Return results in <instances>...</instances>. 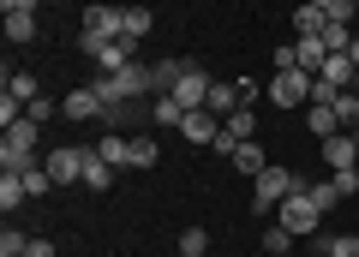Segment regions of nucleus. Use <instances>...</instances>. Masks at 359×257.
Here are the masks:
<instances>
[{
  "label": "nucleus",
  "mask_w": 359,
  "mask_h": 257,
  "mask_svg": "<svg viewBox=\"0 0 359 257\" xmlns=\"http://www.w3.org/2000/svg\"><path fill=\"white\" fill-rule=\"evenodd\" d=\"M330 108H335V120H341V132H353V126H359V90H341Z\"/></svg>",
  "instance_id": "27"
},
{
  "label": "nucleus",
  "mask_w": 359,
  "mask_h": 257,
  "mask_svg": "<svg viewBox=\"0 0 359 257\" xmlns=\"http://www.w3.org/2000/svg\"><path fill=\"white\" fill-rule=\"evenodd\" d=\"M84 186L90 192H108V186H114V167H108L96 150H90V162H84Z\"/></svg>",
  "instance_id": "22"
},
{
  "label": "nucleus",
  "mask_w": 359,
  "mask_h": 257,
  "mask_svg": "<svg viewBox=\"0 0 359 257\" xmlns=\"http://www.w3.org/2000/svg\"><path fill=\"white\" fill-rule=\"evenodd\" d=\"M276 221H282L294 239H306V233H318V221H323V209H318V197L306 192V186H294V192L276 204Z\"/></svg>",
  "instance_id": "3"
},
{
  "label": "nucleus",
  "mask_w": 359,
  "mask_h": 257,
  "mask_svg": "<svg viewBox=\"0 0 359 257\" xmlns=\"http://www.w3.org/2000/svg\"><path fill=\"white\" fill-rule=\"evenodd\" d=\"M90 90L102 96V108H120V102H138V96H156V78H150V66H120V72H96V84Z\"/></svg>",
  "instance_id": "1"
},
{
  "label": "nucleus",
  "mask_w": 359,
  "mask_h": 257,
  "mask_svg": "<svg viewBox=\"0 0 359 257\" xmlns=\"http://www.w3.org/2000/svg\"><path fill=\"white\" fill-rule=\"evenodd\" d=\"M78 25H84L90 36H126V6H108V0H90Z\"/></svg>",
  "instance_id": "9"
},
{
  "label": "nucleus",
  "mask_w": 359,
  "mask_h": 257,
  "mask_svg": "<svg viewBox=\"0 0 359 257\" xmlns=\"http://www.w3.org/2000/svg\"><path fill=\"white\" fill-rule=\"evenodd\" d=\"M25 257H54V239H42V233H30V245H25Z\"/></svg>",
  "instance_id": "35"
},
{
  "label": "nucleus",
  "mask_w": 359,
  "mask_h": 257,
  "mask_svg": "<svg viewBox=\"0 0 359 257\" xmlns=\"http://www.w3.org/2000/svg\"><path fill=\"white\" fill-rule=\"evenodd\" d=\"M210 114H216V120H228V114H240V108H252V102H245V90H240V78H233V84H210Z\"/></svg>",
  "instance_id": "13"
},
{
  "label": "nucleus",
  "mask_w": 359,
  "mask_h": 257,
  "mask_svg": "<svg viewBox=\"0 0 359 257\" xmlns=\"http://www.w3.org/2000/svg\"><path fill=\"white\" fill-rule=\"evenodd\" d=\"M264 251H269V257H287V251H294V233H287L282 221H276V228H264Z\"/></svg>",
  "instance_id": "29"
},
{
  "label": "nucleus",
  "mask_w": 359,
  "mask_h": 257,
  "mask_svg": "<svg viewBox=\"0 0 359 257\" xmlns=\"http://www.w3.org/2000/svg\"><path fill=\"white\" fill-rule=\"evenodd\" d=\"M294 30H299V36H323V30H330V13H323V6H306V0H299Z\"/></svg>",
  "instance_id": "19"
},
{
  "label": "nucleus",
  "mask_w": 359,
  "mask_h": 257,
  "mask_svg": "<svg viewBox=\"0 0 359 257\" xmlns=\"http://www.w3.org/2000/svg\"><path fill=\"white\" fill-rule=\"evenodd\" d=\"M78 48L102 66V72H120V66L138 60V42H132V36H90V30H84V36H78Z\"/></svg>",
  "instance_id": "4"
},
{
  "label": "nucleus",
  "mask_w": 359,
  "mask_h": 257,
  "mask_svg": "<svg viewBox=\"0 0 359 257\" xmlns=\"http://www.w3.org/2000/svg\"><path fill=\"white\" fill-rule=\"evenodd\" d=\"M306 132H318V144H323V138H335V132H341L335 108H330V102H306Z\"/></svg>",
  "instance_id": "15"
},
{
  "label": "nucleus",
  "mask_w": 359,
  "mask_h": 257,
  "mask_svg": "<svg viewBox=\"0 0 359 257\" xmlns=\"http://www.w3.org/2000/svg\"><path fill=\"white\" fill-rule=\"evenodd\" d=\"M323 257H359V233H335V239H323Z\"/></svg>",
  "instance_id": "33"
},
{
  "label": "nucleus",
  "mask_w": 359,
  "mask_h": 257,
  "mask_svg": "<svg viewBox=\"0 0 359 257\" xmlns=\"http://www.w3.org/2000/svg\"><path fill=\"white\" fill-rule=\"evenodd\" d=\"M150 30H156V13H150V6H126V36L144 42Z\"/></svg>",
  "instance_id": "26"
},
{
  "label": "nucleus",
  "mask_w": 359,
  "mask_h": 257,
  "mask_svg": "<svg viewBox=\"0 0 359 257\" xmlns=\"http://www.w3.org/2000/svg\"><path fill=\"white\" fill-rule=\"evenodd\" d=\"M84 162H90V150L84 144H60V150L48 155V174H54V186H84Z\"/></svg>",
  "instance_id": "7"
},
{
  "label": "nucleus",
  "mask_w": 359,
  "mask_h": 257,
  "mask_svg": "<svg viewBox=\"0 0 359 257\" xmlns=\"http://www.w3.org/2000/svg\"><path fill=\"white\" fill-rule=\"evenodd\" d=\"M222 132H228L233 144H245V138H257V120H252V108H240V114H228V120H222Z\"/></svg>",
  "instance_id": "25"
},
{
  "label": "nucleus",
  "mask_w": 359,
  "mask_h": 257,
  "mask_svg": "<svg viewBox=\"0 0 359 257\" xmlns=\"http://www.w3.org/2000/svg\"><path fill=\"white\" fill-rule=\"evenodd\" d=\"M347 60H353V72H359V30H353V48H347Z\"/></svg>",
  "instance_id": "37"
},
{
  "label": "nucleus",
  "mask_w": 359,
  "mask_h": 257,
  "mask_svg": "<svg viewBox=\"0 0 359 257\" xmlns=\"http://www.w3.org/2000/svg\"><path fill=\"white\" fill-rule=\"evenodd\" d=\"M6 36H13V48L36 42V13H6Z\"/></svg>",
  "instance_id": "21"
},
{
  "label": "nucleus",
  "mask_w": 359,
  "mask_h": 257,
  "mask_svg": "<svg viewBox=\"0 0 359 257\" xmlns=\"http://www.w3.org/2000/svg\"><path fill=\"white\" fill-rule=\"evenodd\" d=\"M264 90H269V102H276V108H306L311 102V72H276Z\"/></svg>",
  "instance_id": "6"
},
{
  "label": "nucleus",
  "mask_w": 359,
  "mask_h": 257,
  "mask_svg": "<svg viewBox=\"0 0 359 257\" xmlns=\"http://www.w3.org/2000/svg\"><path fill=\"white\" fill-rule=\"evenodd\" d=\"M306 192L318 197V209H323V216H330V209H335V204H341V197H347V192H341V180H335V174H330V180H306Z\"/></svg>",
  "instance_id": "20"
},
{
  "label": "nucleus",
  "mask_w": 359,
  "mask_h": 257,
  "mask_svg": "<svg viewBox=\"0 0 359 257\" xmlns=\"http://www.w3.org/2000/svg\"><path fill=\"white\" fill-rule=\"evenodd\" d=\"M318 84H335V90H347V84H353V60H347V54H330V60L318 66Z\"/></svg>",
  "instance_id": "18"
},
{
  "label": "nucleus",
  "mask_w": 359,
  "mask_h": 257,
  "mask_svg": "<svg viewBox=\"0 0 359 257\" xmlns=\"http://www.w3.org/2000/svg\"><path fill=\"white\" fill-rule=\"evenodd\" d=\"M210 251V228H186L180 233V257H204Z\"/></svg>",
  "instance_id": "30"
},
{
  "label": "nucleus",
  "mask_w": 359,
  "mask_h": 257,
  "mask_svg": "<svg viewBox=\"0 0 359 257\" xmlns=\"http://www.w3.org/2000/svg\"><path fill=\"white\" fill-rule=\"evenodd\" d=\"M25 186H30V197H48V192H54V174H48V167H30Z\"/></svg>",
  "instance_id": "34"
},
{
  "label": "nucleus",
  "mask_w": 359,
  "mask_h": 257,
  "mask_svg": "<svg viewBox=\"0 0 359 257\" xmlns=\"http://www.w3.org/2000/svg\"><path fill=\"white\" fill-rule=\"evenodd\" d=\"M323 48H330V54H347V48H353V25H330V30H323Z\"/></svg>",
  "instance_id": "32"
},
{
  "label": "nucleus",
  "mask_w": 359,
  "mask_h": 257,
  "mask_svg": "<svg viewBox=\"0 0 359 257\" xmlns=\"http://www.w3.org/2000/svg\"><path fill=\"white\" fill-rule=\"evenodd\" d=\"M180 138H186V144H216V138H222V120L210 114V108H186V120H180Z\"/></svg>",
  "instance_id": "12"
},
{
  "label": "nucleus",
  "mask_w": 359,
  "mask_h": 257,
  "mask_svg": "<svg viewBox=\"0 0 359 257\" xmlns=\"http://www.w3.org/2000/svg\"><path fill=\"white\" fill-rule=\"evenodd\" d=\"M156 162H162L156 138H132V162H126V167H156Z\"/></svg>",
  "instance_id": "31"
},
{
  "label": "nucleus",
  "mask_w": 359,
  "mask_h": 257,
  "mask_svg": "<svg viewBox=\"0 0 359 257\" xmlns=\"http://www.w3.org/2000/svg\"><path fill=\"white\" fill-rule=\"evenodd\" d=\"M90 150L102 155L108 167H126V162H132V138H126V132H102V138L90 144Z\"/></svg>",
  "instance_id": "14"
},
{
  "label": "nucleus",
  "mask_w": 359,
  "mask_h": 257,
  "mask_svg": "<svg viewBox=\"0 0 359 257\" xmlns=\"http://www.w3.org/2000/svg\"><path fill=\"white\" fill-rule=\"evenodd\" d=\"M323 167H330V174H359V144H353V132L323 138Z\"/></svg>",
  "instance_id": "10"
},
{
  "label": "nucleus",
  "mask_w": 359,
  "mask_h": 257,
  "mask_svg": "<svg viewBox=\"0 0 359 257\" xmlns=\"http://www.w3.org/2000/svg\"><path fill=\"white\" fill-rule=\"evenodd\" d=\"M6 138H0V167L6 174H30L36 167V138H42V120H13V126H0Z\"/></svg>",
  "instance_id": "2"
},
{
  "label": "nucleus",
  "mask_w": 359,
  "mask_h": 257,
  "mask_svg": "<svg viewBox=\"0 0 359 257\" xmlns=\"http://www.w3.org/2000/svg\"><path fill=\"white\" fill-rule=\"evenodd\" d=\"M0 13H42V0H0Z\"/></svg>",
  "instance_id": "36"
},
{
  "label": "nucleus",
  "mask_w": 359,
  "mask_h": 257,
  "mask_svg": "<svg viewBox=\"0 0 359 257\" xmlns=\"http://www.w3.org/2000/svg\"><path fill=\"white\" fill-rule=\"evenodd\" d=\"M294 186H306V180H299L294 167H282V162H269L264 174H257V180H252V209H276V204H282L287 192H294Z\"/></svg>",
  "instance_id": "5"
},
{
  "label": "nucleus",
  "mask_w": 359,
  "mask_h": 257,
  "mask_svg": "<svg viewBox=\"0 0 359 257\" xmlns=\"http://www.w3.org/2000/svg\"><path fill=\"white\" fill-rule=\"evenodd\" d=\"M30 197V186H25V174H6V180H0V209H6V216H13L18 204H25Z\"/></svg>",
  "instance_id": "23"
},
{
  "label": "nucleus",
  "mask_w": 359,
  "mask_h": 257,
  "mask_svg": "<svg viewBox=\"0 0 359 257\" xmlns=\"http://www.w3.org/2000/svg\"><path fill=\"white\" fill-rule=\"evenodd\" d=\"M186 72H192V60H180V54H174V60H156V66H150V78H156V96H168V90H174V84H180Z\"/></svg>",
  "instance_id": "16"
},
{
  "label": "nucleus",
  "mask_w": 359,
  "mask_h": 257,
  "mask_svg": "<svg viewBox=\"0 0 359 257\" xmlns=\"http://www.w3.org/2000/svg\"><path fill=\"white\" fill-rule=\"evenodd\" d=\"M306 6H323V13H330V6H335V0H306Z\"/></svg>",
  "instance_id": "38"
},
{
  "label": "nucleus",
  "mask_w": 359,
  "mask_h": 257,
  "mask_svg": "<svg viewBox=\"0 0 359 257\" xmlns=\"http://www.w3.org/2000/svg\"><path fill=\"white\" fill-rule=\"evenodd\" d=\"M6 96H18V102L30 108V102L42 96V90H36V78H30V72H13V78H6Z\"/></svg>",
  "instance_id": "28"
},
{
  "label": "nucleus",
  "mask_w": 359,
  "mask_h": 257,
  "mask_svg": "<svg viewBox=\"0 0 359 257\" xmlns=\"http://www.w3.org/2000/svg\"><path fill=\"white\" fill-rule=\"evenodd\" d=\"M60 114L72 120V126H90V120H108V108H102V96L90 90V84H78V90L60 96Z\"/></svg>",
  "instance_id": "8"
},
{
  "label": "nucleus",
  "mask_w": 359,
  "mask_h": 257,
  "mask_svg": "<svg viewBox=\"0 0 359 257\" xmlns=\"http://www.w3.org/2000/svg\"><path fill=\"white\" fill-rule=\"evenodd\" d=\"M0 257H18V251H0Z\"/></svg>",
  "instance_id": "39"
},
{
  "label": "nucleus",
  "mask_w": 359,
  "mask_h": 257,
  "mask_svg": "<svg viewBox=\"0 0 359 257\" xmlns=\"http://www.w3.org/2000/svg\"><path fill=\"white\" fill-rule=\"evenodd\" d=\"M210 84H216V78H210L204 66H192V72L180 78V84H174V90H168V96H174L180 108H204V102H210Z\"/></svg>",
  "instance_id": "11"
},
{
  "label": "nucleus",
  "mask_w": 359,
  "mask_h": 257,
  "mask_svg": "<svg viewBox=\"0 0 359 257\" xmlns=\"http://www.w3.org/2000/svg\"><path fill=\"white\" fill-rule=\"evenodd\" d=\"M233 167H240L245 180H257V174H264V167H269V155H264V144H257V138H245L240 150H233Z\"/></svg>",
  "instance_id": "17"
},
{
  "label": "nucleus",
  "mask_w": 359,
  "mask_h": 257,
  "mask_svg": "<svg viewBox=\"0 0 359 257\" xmlns=\"http://www.w3.org/2000/svg\"><path fill=\"white\" fill-rule=\"evenodd\" d=\"M150 120H156V126H174V132H180V120H186V108H180L174 96H156V102H150Z\"/></svg>",
  "instance_id": "24"
}]
</instances>
